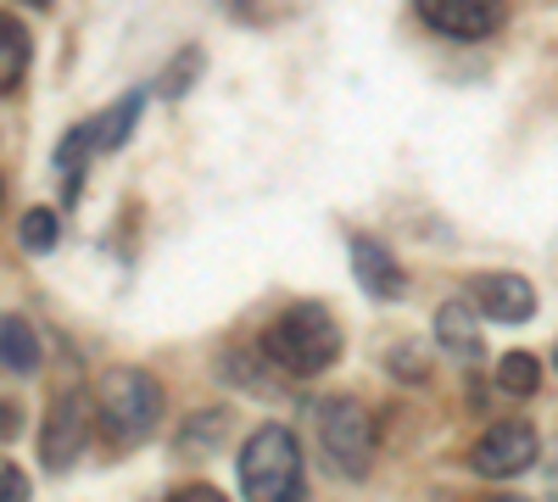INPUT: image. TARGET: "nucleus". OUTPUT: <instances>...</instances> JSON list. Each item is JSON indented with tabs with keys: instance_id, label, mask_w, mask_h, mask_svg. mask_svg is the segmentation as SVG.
Segmentation results:
<instances>
[{
	"instance_id": "obj_14",
	"label": "nucleus",
	"mask_w": 558,
	"mask_h": 502,
	"mask_svg": "<svg viewBox=\"0 0 558 502\" xmlns=\"http://www.w3.org/2000/svg\"><path fill=\"white\" fill-rule=\"evenodd\" d=\"M492 380H497L502 396H536L542 391V363H536V352H502Z\"/></svg>"
},
{
	"instance_id": "obj_24",
	"label": "nucleus",
	"mask_w": 558,
	"mask_h": 502,
	"mask_svg": "<svg viewBox=\"0 0 558 502\" xmlns=\"http://www.w3.org/2000/svg\"><path fill=\"white\" fill-rule=\"evenodd\" d=\"M0 207H7V179H0Z\"/></svg>"
},
{
	"instance_id": "obj_20",
	"label": "nucleus",
	"mask_w": 558,
	"mask_h": 502,
	"mask_svg": "<svg viewBox=\"0 0 558 502\" xmlns=\"http://www.w3.org/2000/svg\"><path fill=\"white\" fill-rule=\"evenodd\" d=\"M0 502H28V475L12 458H0Z\"/></svg>"
},
{
	"instance_id": "obj_18",
	"label": "nucleus",
	"mask_w": 558,
	"mask_h": 502,
	"mask_svg": "<svg viewBox=\"0 0 558 502\" xmlns=\"http://www.w3.org/2000/svg\"><path fill=\"white\" fill-rule=\"evenodd\" d=\"M196 73H202V51H196V45H191V51H184L179 62H168V73L157 78V96H184V89H191L196 84Z\"/></svg>"
},
{
	"instance_id": "obj_15",
	"label": "nucleus",
	"mask_w": 558,
	"mask_h": 502,
	"mask_svg": "<svg viewBox=\"0 0 558 502\" xmlns=\"http://www.w3.org/2000/svg\"><path fill=\"white\" fill-rule=\"evenodd\" d=\"M223 436H229V414H223V407H213V414L184 419V430H179V452H184V458H213Z\"/></svg>"
},
{
	"instance_id": "obj_7",
	"label": "nucleus",
	"mask_w": 558,
	"mask_h": 502,
	"mask_svg": "<svg viewBox=\"0 0 558 502\" xmlns=\"http://www.w3.org/2000/svg\"><path fill=\"white\" fill-rule=\"evenodd\" d=\"M470 307L492 325H525L536 313V285L525 273H475L470 280Z\"/></svg>"
},
{
	"instance_id": "obj_9",
	"label": "nucleus",
	"mask_w": 558,
	"mask_h": 502,
	"mask_svg": "<svg viewBox=\"0 0 558 502\" xmlns=\"http://www.w3.org/2000/svg\"><path fill=\"white\" fill-rule=\"evenodd\" d=\"M352 280L375 296V302H397L402 291H408V273H402V262L380 246V241H368V235H357L352 241Z\"/></svg>"
},
{
	"instance_id": "obj_10",
	"label": "nucleus",
	"mask_w": 558,
	"mask_h": 502,
	"mask_svg": "<svg viewBox=\"0 0 558 502\" xmlns=\"http://www.w3.org/2000/svg\"><path fill=\"white\" fill-rule=\"evenodd\" d=\"M436 341H441V352H452L463 363L481 357V313L470 302H447L436 313Z\"/></svg>"
},
{
	"instance_id": "obj_1",
	"label": "nucleus",
	"mask_w": 558,
	"mask_h": 502,
	"mask_svg": "<svg viewBox=\"0 0 558 502\" xmlns=\"http://www.w3.org/2000/svg\"><path fill=\"white\" fill-rule=\"evenodd\" d=\"M263 357L274 363V369L296 375V380H313L341 357V325L330 318V307H318V302L286 307L274 318L268 341H263Z\"/></svg>"
},
{
	"instance_id": "obj_17",
	"label": "nucleus",
	"mask_w": 558,
	"mask_h": 502,
	"mask_svg": "<svg viewBox=\"0 0 558 502\" xmlns=\"http://www.w3.org/2000/svg\"><path fill=\"white\" fill-rule=\"evenodd\" d=\"M17 241H23V252H51L62 241V218L51 207H28L17 223Z\"/></svg>"
},
{
	"instance_id": "obj_6",
	"label": "nucleus",
	"mask_w": 558,
	"mask_h": 502,
	"mask_svg": "<svg viewBox=\"0 0 558 502\" xmlns=\"http://www.w3.org/2000/svg\"><path fill=\"white\" fill-rule=\"evenodd\" d=\"M89 441V414H84V396L62 391L51 407H45V425H39V464L45 469H68Z\"/></svg>"
},
{
	"instance_id": "obj_16",
	"label": "nucleus",
	"mask_w": 558,
	"mask_h": 502,
	"mask_svg": "<svg viewBox=\"0 0 558 502\" xmlns=\"http://www.w3.org/2000/svg\"><path fill=\"white\" fill-rule=\"evenodd\" d=\"M96 151V134H89V123H78L68 140L57 146V173H62V185H68V196H78V173H84V157Z\"/></svg>"
},
{
	"instance_id": "obj_2",
	"label": "nucleus",
	"mask_w": 558,
	"mask_h": 502,
	"mask_svg": "<svg viewBox=\"0 0 558 502\" xmlns=\"http://www.w3.org/2000/svg\"><path fill=\"white\" fill-rule=\"evenodd\" d=\"M96 419L118 446H140L162 425V385L134 363H112L96 380Z\"/></svg>"
},
{
	"instance_id": "obj_13",
	"label": "nucleus",
	"mask_w": 558,
	"mask_h": 502,
	"mask_svg": "<svg viewBox=\"0 0 558 502\" xmlns=\"http://www.w3.org/2000/svg\"><path fill=\"white\" fill-rule=\"evenodd\" d=\"M28 73V28L17 17H0V96H12Z\"/></svg>"
},
{
	"instance_id": "obj_27",
	"label": "nucleus",
	"mask_w": 558,
	"mask_h": 502,
	"mask_svg": "<svg viewBox=\"0 0 558 502\" xmlns=\"http://www.w3.org/2000/svg\"><path fill=\"white\" fill-rule=\"evenodd\" d=\"M553 369H558V346H553Z\"/></svg>"
},
{
	"instance_id": "obj_11",
	"label": "nucleus",
	"mask_w": 558,
	"mask_h": 502,
	"mask_svg": "<svg viewBox=\"0 0 558 502\" xmlns=\"http://www.w3.org/2000/svg\"><path fill=\"white\" fill-rule=\"evenodd\" d=\"M0 369H12V375H34L39 369V335L17 313H0Z\"/></svg>"
},
{
	"instance_id": "obj_22",
	"label": "nucleus",
	"mask_w": 558,
	"mask_h": 502,
	"mask_svg": "<svg viewBox=\"0 0 558 502\" xmlns=\"http://www.w3.org/2000/svg\"><path fill=\"white\" fill-rule=\"evenodd\" d=\"M168 502H223V497H218L213 486H184V491H173Z\"/></svg>"
},
{
	"instance_id": "obj_25",
	"label": "nucleus",
	"mask_w": 558,
	"mask_h": 502,
	"mask_svg": "<svg viewBox=\"0 0 558 502\" xmlns=\"http://www.w3.org/2000/svg\"><path fill=\"white\" fill-rule=\"evenodd\" d=\"M492 502H520V497H492Z\"/></svg>"
},
{
	"instance_id": "obj_8",
	"label": "nucleus",
	"mask_w": 558,
	"mask_h": 502,
	"mask_svg": "<svg viewBox=\"0 0 558 502\" xmlns=\"http://www.w3.org/2000/svg\"><path fill=\"white\" fill-rule=\"evenodd\" d=\"M413 7L447 39H486L502 23V0H413Z\"/></svg>"
},
{
	"instance_id": "obj_3",
	"label": "nucleus",
	"mask_w": 558,
	"mask_h": 502,
	"mask_svg": "<svg viewBox=\"0 0 558 502\" xmlns=\"http://www.w3.org/2000/svg\"><path fill=\"white\" fill-rule=\"evenodd\" d=\"M241 491L246 502H307L302 446L286 425H263L241 446Z\"/></svg>"
},
{
	"instance_id": "obj_26",
	"label": "nucleus",
	"mask_w": 558,
	"mask_h": 502,
	"mask_svg": "<svg viewBox=\"0 0 558 502\" xmlns=\"http://www.w3.org/2000/svg\"><path fill=\"white\" fill-rule=\"evenodd\" d=\"M28 7H51V0H28Z\"/></svg>"
},
{
	"instance_id": "obj_21",
	"label": "nucleus",
	"mask_w": 558,
	"mask_h": 502,
	"mask_svg": "<svg viewBox=\"0 0 558 502\" xmlns=\"http://www.w3.org/2000/svg\"><path fill=\"white\" fill-rule=\"evenodd\" d=\"M17 430H23V407H17L12 396H0V446H7Z\"/></svg>"
},
{
	"instance_id": "obj_12",
	"label": "nucleus",
	"mask_w": 558,
	"mask_h": 502,
	"mask_svg": "<svg viewBox=\"0 0 558 502\" xmlns=\"http://www.w3.org/2000/svg\"><path fill=\"white\" fill-rule=\"evenodd\" d=\"M140 107H146V96L140 89H129V96H118L96 123H89V134H96V151H118L129 134H134V123H140Z\"/></svg>"
},
{
	"instance_id": "obj_19",
	"label": "nucleus",
	"mask_w": 558,
	"mask_h": 502,
	"mask_svg": "<svg viewBox=\"0 0 558 502\" xmlns=\"http://www.w3.org/2000/svg\"><path fill=\"white\" fill-rule=\"evenodd\" d=\"M386 369H391L397 380H413V385H418V380L430 375V363L418 357V346H413V341H402V346H391V357H386Z\"/></svg>"
},
{
	"instance_id": "obj_5",
	"label": "nucleus",
	"mask_w": 558,
	"mask_h": 502,
	"mask_svg": "<svg viewBox=\"0 0 558 502\" xmlns=\"http://www.w3.org/2000/svg\"><path fill=\"white\" fill-rule=\"evenodd\" d=\"M536 446H542L536 425H525V419H497V425L475 441L470 464H475V475H486V480H508V475H525V469L536 464Z\"/></svg>"
},
{
	"instance_id": "obj_4",
	"label": "nucleus",
	"mask_w": 558,
	"mask_h": 502,
	"mask_svg": "<svg viewBox=\"0 0 558 502\" xmlns=\"http://www.w3.org/2000/svg\"><path fill=\"white\" fill-rule=\"evenodd\" d=\"M313 430H318V458L341 480L368 475V464H375V419H368V407L357 396H324Z\"/></svg>"
},
{
	"instance_id": "obj_23",
	"label": "nucleus",
	"mask_w": 558,
	"mask_h": 502,
	"mask_svg": "<svg viewBox=\"0 0 558 502\" xmlns=\"http://www.w3.org/2000/svg\"><path fill=\"white\" fill-rule=\"evenodd\" d=\"M547 497L558 502V436H553V452H547Z\"/></svg>"
}]
</instances>
